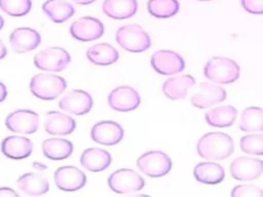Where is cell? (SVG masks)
<instances>
[{"instance_id":"cell-1","label":"cell","mask_w":263,"mask_h":197,"mask_svg":"<svg viewBox=\"0 0 263 197\" xmlns=\"http://www.w3.org/2000/svg\"><path fill=\"white\" fill-rule=\"evenodd\" d=\"M196 150L203 159L222 160L228 158L233 153L234 143L227 133L209 132L199 139Z\"/></svg>"},{"instance_id":"cell-2","label":"cell","mask_w":263,"mask_h":197,"mask_svg":"<svg viewBox=\"0 0 263 197\" xmlns=\"http://www.w3.org/2000/svg\"><path fill=\"white\" fill-rule=\"evenodd\" d=\"M204 76L219 84H229L235 82L240 74L239 66L233 60L223 56L210 58L203 68Z\"/></svg>"},{"instance_id":"cell-3","label":"cell","mask_w":263,"mask_h":197,"mask_svg":"<svg viewBox=\"0 0 263 197\" xmlns=\"http://www.w3.org/2000/svg\"><path fill=\"white\" fill-rule=\"evenodd\" d=\"M67 87L66 80L55 74L39 73L32 77L30 90L34 96L43 101L59 97Z\"/></svg>"},{"instance_id":"cell-4","label":"cell","mask_w":263,"mask_h":197,"mask_svg":"<svg viewBox=\"0 0 263 197\" xmlns=\"http://www.w3.org/2000/svg\"><path fill=\"white\" fill-rule=\"evenodd\" d=\"M115 39L120 47L129 52H143L151 46L150 36L137 24L120 27L116 31Z\"/></svg>"},{"instance_id":"cell-5","label":"cell","mask_w":263,"mask_h":197,"mask_svg":"<svg viewBox=\"0 0 263 197\" xmlns=\"http://www.w3.org/2000/svg\"><path fill=\"white\" fill-rule=\"evenodd\" d=\"M33 62L35 67L42 71L61 72L70 64L71 55L66 49L53 46L36 53Z\"/></svg>"},{"instance_id":"cell-6","label":"cell","mask_w":263,"mask_h":197,"mask_svg":"<svg viewBox=\"0 0 263 197\" xmlns=\"http://www.w3.org/2000/svg\"><path fill=\"white\" fill-rule=\"evenodd\" d=\"M171 158L161 151H149L142 154L137 160L138 168L146 175L160 178L172 169Z\"/></svg>"},{"instance_id":"cell-7","label":"cell","mask_w":263,"mask_h":197,"mask_svg":"<svg viewBox=\"0 0 263 197\" xmlns=\"http://www.w3.org/2000/svg\"><path fill=\"white\" fill-rule=\"evenodd\" d=\"M108 186L115 193L129 194L142 190L145 186V181L135 170L120 168L109 175Z\"/></svg>"},{"instance_id":"cell-8","label":"cell","mask_w":263,"mask_h":197,"mask_svg":"<svg viewBox=\"0 0 263 197\" xmlns=\"http://www.w3.org/2000/svg\"><path fill=\"white\" fill-rule=\"evenodd\" d=\"M5 125L12 132L31 134L39 127V115L32 110H15L8 114Z\"/></svg>"},{"instance_id":"cell-9","label":"cell","mask_w":263,"mask_h":197,"mask_svg":"<svg viewBox=\"0 0 263 197\" xmlns=\"http://www.w3.org/2000/svg\"><path fill=\"white\" fill-rule=\"evenodd\" d=\"M69 31L74 39L88 42L101 38L105 28L100 19L92 16H82L72 23Z\"/></svg>"},{"instance_id":"cell-10","label":"cell","mask_w":263,"mask_h":197,"mask_svg":"<svg viewBox=\"0 0 263 197\" xmlns=\"http://www.w3.org/2000/svg\"><path fill=\"white\" fill-rule=\"evenodd\" d=\"M152 68L161 75H174L181 73L185 69L183 57L173 50H158L154 52L150 60Z\"/></svg>"},{"instance_id":"cell-11","label":"cell","mask_w":263,"mask_h":197,"mask_svg":"<svg viewBox=\"0 0 263 197\" xmlns=\"http://www.w3.org/2000/svg\"><path fill=\"white\" fill-rule=\"evenodd\" d=\"M141 103L139 92L127 85L114 88L108 95L109 106L118 112H130L136 110Z\"/></svg>"},{"instance_id":"cell-12","label":"cell","mask_w":263,"mask_h":197,"mask_svg":"<svg viewBox=\"0 0 263 197\" xmlns=\"http://www.w3.org/2000/svg\"><path fill=\"white\" fill-rule=\"evenodd\" d=\"M124 131L121 125L115 121L104 120L97 122L90 130L91 140L105 146L117 145L123 139Z\"/></svg>"},{"instance_id":"cell-13","label":"cell","mask_w":263,"mask_h":197,"mask_svg":"<svg viewBox=\"0 0 263 197\" xmlns=\"http://www.w3.org/2000/svg\"><path fill=\"white\" fill-rule=\"evenodd\" d=\"M230 174L237 181H253L263 173V160L253 157H238L230 164Z\"/></svg>"},{"instance_id":"cell-14","label":"cell","mask_w":263,"mask_h":197,"mask_svg":"<svg viewBox=\"0 0 263 197\" xmlns=\"http://www.w3.org/2000/svg\"><path fill=\"white\" fill-rule=\"evenodd\" d=\"M93 105L91 95L82 89H73L63 96L59 102V107L73 115L81 116L88 113Z\"/></svg>"},{"instance_id":"cell-15","label":"cell","mask_w":263,"mask_h":197,"mask_svg":"<svg viewBox=\"0 0 263 197\" xmlns=\"http://www.w3.org/2000/svg\"><path fill=\"white\" fill-rule=\"evenodd\" d=\"M57 187L66 192L80 190L86 184V175L75 166H61L54 172Z\"/></svg>"},{"instance_id":"cell-16","label":"cell","mask_w":263,"mask_h":197,"mask_svg":"<svg viewBox=\"0 0 263 197\" xmlns=\"http://www.w3.org/2000/svg\"><path fill=\"white\" fill-rule=\"evenodd\" d=\"M9 43L15 52L25 53L34 50L40 45L41 36L32 28H16L9 36Z\"/></svg>"},{"instance_id":"cell-17","label":"cell","mask_w":263,"mask_h":197,"mask_svg":"<svg viewBox=\"0 0 263 197\" xmlns=\"http://www.w3.org/2000/svg\"><path fill=\"white\" fill-rule=\"evenodd\" d=\"M226 98V90L217 84L211 82H201L199 92L191 97V104L198 109H205L219 104Z\"/></svg>"},{"instance_id":"cell-18","label":"cell","mask_w":263,"mask_h":197,"mask_svg":"<svg viewBox=\"0 0 263 197\" xmlns=\"http://www.w3.org/2000/svg\"><path fill=\"white\" fill-rule=\"evenodd\" d=\"M33 143L26 136L9 135L1 142V152L9 159L21 160L29 157L33 152Z\"/></svg>"},{"instance_id":"cell-19","label":"cell","mask_w":263,"mask_h":197,"mask_svg":"<svg viewBox=\"0 0 263 197\" xmlns=\"http://www.w3.org/2000/svg\"><path fill=\"white\" fill-rule=\"evenodd\" d=\"M45 131L52 135H68L76 128L75 120L62 112L48 111L44 122Z\"/></svg>"},{"instance_id":"cell-20","label":"cell","mask_w":263,"mask_h":197,"mask_svg":"<svg viewBox=\"0 0 263 197\" xmlns=\"http://www.w3.org/2000/svg\"><path fill=\"white\" fill-rule=\"evenodd\" d=\"M112 162L111 154L100 148H88L84 150L80 157L81 165L91 172H99L109 167Z\"/></svg>"},{"instance_id":"cell-21","label":"cell","mask_w":263,"mask_h":197,"mask_svg":"<svg viewBox=\"0 0 263 197\" xmlns=\"http://www.w3.org/2000/svg\"><path fill=\"white\" fill-rule=\"evenodd\" d=\"M17 186L25 194L32 196L43 195L49 190V183L45 175L37 172H27L17 179Z\"/></svg>"},{"instance_id":"cell-22","label":"cell","mask_w":263,"mask_h":197,"mask_svg":"<svg viewBox=\"0 0 263 197\" xmlns=\"http://www.w3.org/2000/svg\"><path fill=\"white\" fill-rule=\"evenodd\" d=\"M103 12L114 19H126L136 14L137 0H105L102 5Z\"/></svg>"},{"instance_id":"cell-23","label":"cell","mask_w":263,"mask_h":197,"mask_svg":"<svg viewBox=\"0 0 263 197\" xmlns=\"http://www.w3.org/2000/svg\"><path fill=\"white\" fill-rule=\"evenodd\" d=\"M195 84L191 75L176 76L166 79L162 85V91L170 100H182L186 97L187 91Z\"/></svg>"},{"instance_id":"cell-24","label":"cell","mask_w":263,"mask_h":197,"mask_svg":"<svg viewBox=\"0 0 263 197\" xmlns=\"http://www.w3.org/2000/svg\"><path fill=\"white\" fill-rule=\"evenodd\" d=\"M88 61L97 66H109L119 58L117 49L108 43H97L86 50Z\"/></svg>"},{"instance_id":"cell-25","label":"cell","mask_w":263,"mask_h":197,"mask_svg":"<svg viewBox=\"0 0 263 197\" xmlns=\"http://www.w3.org/2000/svg\"><path fill=\"white\" fill-rule=\"evenodd\" d=\"M42 152L50 160H64L73 153V144L66 139H47L42 143Z\"/></svg>"},{"instance_id":"cell-26","label":"cell","mask_w":263,"mask_h":197,"mask_svg":"<svg viewBox=\"0 0 263 197\" xmlns=\"http://www.w3.org/2000/svg\"><path fill=\"white\" fill-rule=\"evenodd\" d=\"M193 175L197 182L208 185L221 183L225 178L224 168L215 162H200L193 169Z\"/></svg>"},{"instance_id":"cell-27","label":"cell","mask_w":263,"mask_h":197,"mask_svg":"<svg viewBox=\"0 0 263 197\" xmlns=\"http://www.w3.org/2000/svg\"><path fill=\"white\" fill-rule=\"evenodd\" d=\"M42 11L50 21L61 24L72 17L75 9L70 2L65 0H46L42 4Z\"/></svg>"},{"instance_id":"cell-28","label":"cell","mask_w":263,"mask_h":197,"mask_svg":"<svg viewBox=\"0 0 263 197\" xmlns=\"http://www.w3.org/2000/svg\"><path fill=\"white\" fill-rule=\"evenodd\" d=\"M237 115V110L233 106H220L208 111L204 115L206 123L214 127L231 126Z\"/></svg>"},{"instance_id":"cell-29","label":"cell","mask_w":263,"mask_h":197,"mask_svg":"<svg viewBox=\"0 0 263 197\" xmlns=\"http://www.w3.org/2000/svg\"><path fill=\"white\" fill-rule=\"evenodd\" d=\"M239 128L246 132L263 131V109L259 107L246 108L240 115Z\"/></svg>"},{"instance_id":"cell-30","label":"cell","mask_w":263,"mask_h":197,"mask_svg":"<svg viewBox=\"0 0 263 197\" xmlns=\"http://www.w3.org/2000/svg\"><path fill=\"white\" fill-rule=\"evenodd\" d=\"M180 8L178 0H149L148 12L157 18H167L178 13Z\"/></svg>"},{"instance_id":"cell-31","label":"cell","mask_w":263,"mask_h":197,"mask_svg":"<svg viewBox=\"0 0 263 197\" xmlns=\"http://www.w3.org/2000/svg\"><path fill=\"white\" fill-rule=\"evenodd\" d=\"M0 8L6 14L14 17L28 14L32 8L31 0H0Z\"/></svg>"},{"instance_id":"cell-32","label":"cell","mask_w":263,"mask_h":197,"mask_svg":"<svg viewBox=\"0 0 263 197\" xmlns=\"http://www.w3.org/2000/svg\"><path fill=\"white\" fill-rule=\"evenodd\" d=\"M240 150L250 155H263V133L247 134L240 139Z\"/></svg>"},{"instance_id":"cell-33","label":"cell","mask_w":263,"mask_h":197,"mask_svg":"<svg viewBox=\"0 0 263 197\" xmlns=\"http://www.w3.org/2000/svg\"><path fill=\"white\" fill-rule=\"evenodd\" d=\"M232 197H263V190L253 185L235 186L231 192Z\"/></svg>"},{"instance_id":"cell-34","label":"cell","mask_w":263,"mask_h":197,"mask_svg":"<svg viewBox=\"0 0 263 197\" xmlns=\"http://www.w3.org/2000/svg\"><path fill=\"white\" fill-rule=\"evenodd\" d=\"M242 8L253 14H263V0H241Z\"/></svg>"},{"instance_id":"cell-35","label":"cell","mask_w":263,"mask_h":197,"mask_svg":"<svg viewBox=\"0 0 263 197\" xmlns=\"http://www.w3.org/2000/svg\"><path fill=\"white\" fill-rule=\"evenodd\" d=\"M17 196H18V194L14 190H12L8 187L0 188V197H17Z\"/></svg>"},{"instance_id":"cell-36","label":"cell","mask_w":263,"mask_h":197,"mask_svg":"<svg viewBox=\"0 0 263 197\" xmlns=\"http://www.w3.org/2000/svg\"><path fill=\"white\" fill-rule=\"evenodd\" d=\"M7 96V88L6 86L0 82V103H2Z\"/></svg>"},{"instance_id":"cell-37","label":"cell","mask_w":263,"mask_h":197,"mask_svg":"<svg viewBox=\"0 0 263 197\" xmlns=\"http://www.w3.org/2000/svg\"><path fill=\"white\" fill-rule=\"evenodd\" d=\"M33 167H34L35 169L39 170V171H43V170L47 169V166H46L44 163L39 162V161H34V162H33Z\"/></svg>"},{"instance_id":"cell-38","label":"cell","mask_w":263,"mask_h":197,"mask_svg":"<svg viewBox=\"0 0 263 197\" xmlns=\"http://www.w3.org/2000/svg\"><path fill=\"white\" fill-rule=\"evenodd\" d=\"M7 54V49H6V46L5 44L0 40V60L4 58Z\"/></svg>"},{"instance_id":"cell-39","label":"cell","mask_w":263,"mask_h":197,"mask_svg":"<svg viewBox=\"0 0 263 197\" xmlns=\"http://www.w3.org/2000/svg\"><path fill=\"white\" fill-rule=\"evenodd\" d=\"M72 1H74L75 3L80 4V5H88V4L93 3L97 0H72Z\"/></svg>"},{"instance_id":"cell-40","label":"cell","mask_w":263,"mask_h":197,"mask_svg":"<svg viewBox=\"0 0 263 197\" xmlns=\"http://www.w3.org/2000/svg\"><path fill=\"white\" fill-rule=\"evenodd\" d=\"M3 26H4V19H3V17L0 15V30L3 28Z\"/></svg>"},{"instance_id":"cell-41","label":"cell","mask_w":263,"mask_h":197,"mask_svg":"<svg viewBox=\"0 0 263 197\" xmlns=\"http://www.w3.org/2000/svg\"><path fill=\"white\" fill-rule=\"evenodd\" d=\"M197 1H210V0H197Z\"/></svg>"}]
</instances>
